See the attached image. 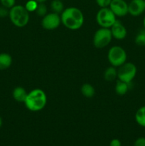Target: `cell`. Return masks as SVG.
I'll return each mask as SVG.
<instances>
[{
    "label": "cell",
    "mask_w": 145,
    "mask_h": 146,
    "mask_svg": "<svg viewBox=\"0 0 145 146\" xmlns=\"http://www.w3.org/2000/svg\"><path fill=\"white\" fill-rule=\"evenodd\" d=\"M135 121L138 125L145 128V106L140 107L135 113Z\"/></svg>",
    "instance_id": "cell-16"
},
{
    "label": "cell",
    "mask_w": 145,
    "mask_h": 146,
    "mask_svg": "<svg viewBox=\"0 0 145 146\" xmlns=\"http://www.w3.org/2000/svg\"><path fill=\"white\" fill-rule=\"evenodd\" d=\"M127 53L121 46H114L109 48L107 58L109 64L114 67H119L127 61Z\"/></svg>",
    "instance_id": "cell-4"
},
{
    "label": "cell",
    "mask_w": 145,
    "mask_h": 146,
    "mask_svg": "<svg viewBox=\"0 0 145 146\" xmlns=\"http://www.w3.org/2000/svg\"><path fill=\"white\" fill-rule=\"evenodd\" d=\"M2 124H3V120H2V118L1 117V115H0V128H1V127L2 126Z\"/></svg>",
    "instance_id": "cell-27"
},
{
    "label": "cell",
    "mask_w": 145,
    "mask_h": 146,
    "mask_svg": "<svg viewBox=\"0 0 145 146\" xmlns=\"http://www.w3.org/2000/svg\"><path fill=\"white\" fill-rule=\"evenodd\" d=\"M81 94L86 98H92L95 96V89L91 84H84L81 87Z\"/></svg>",
    "instance_id": "cell-17"
},
{
    "label": "cell",
    "mask_w": 145,
    "mask_h": 146,
    "mask_svg": "<svg viewBox=\"0 0 145 146\" xmlns=\"http://www.w3.org/2000/svg\"><path fill=\"white\" fill-rule=\"evenodd\" d=\"M116 16L109 7L101 8L96 15V21L102 28L109 29L116 21Z\"/></svg>",
    "instance_id": "cell-6"
},
{
    "label": "cell",
    "mask_w": 145,
    "mask_h": 146,
    "mask_svg": "<svg viewBox=\"0 0 145 146\" xmlns=\"http://www.w3.org/2000/svg\"><path fill=\"white\" fill-rule=\"evenodd\" d=\"M109 8L116 17H122L128 14V4L125 0H112Z\"/></svg>",
    "instance_id": "cell-9"
},
{
    "label": "cell",
    "mask_w": 145,
    "mask_h": 146,
    "mask_svg": "<svg viewBox=\"0 0 145 146\" xmlns=\"http://www.w3.org/2000/svg\"><path fill=\"white\" fill-rule=\"evenodd\" d=\"M1 6L10 9L16 5V0H0Z\"/></svg>",
    "instance_id": "cell-22"
},
{
    "label": "cell",
    "mask_w": 145,
    "mask_h": 146,
    "mask_svg": "<svg viewBox=\"0 0 145 146\" xmlns=\"http://www.w3.org/2000/svg\"><path fill=\"white\" fill-rule=\"evenodd\" d=\"M112 38V36L110 29L101 27L94 34L92 42L96 48H102L106 47L111 42Z\"/></svg>",
    "instance_id": "cell-7"
},
{
    "label": "cell",
    "mask_w": 145,
    "mask_h": 146,
    "mask_svg": "<svg viewBox=\"0 0 145 146\" xmlns=\"http://www.w3.org/2000/svg\"><path fill=\"white\" fill-rule=\"evenodd\" d=\"M9 9L3 7V6L0 7V18H5V17H9Z\"/></svg>",
    "instance_id": "cell-24"
},
{
    "label": "cell",
    "mask_w": 145,
    "mask_h": 146,
    "mask_svg": "<svg viewBox=\"0 0 145 146\" xmlns=\"http://www.w3.org/2000/svg\"><path fill=\"white\" fill-rule=\"evenodd\" d=\"M38 3H44L45 1H46L47 0H36Z\"/></svg>",
    "instance_id": "cell-28"
},
{
    "label": "cell",
    "mask_w": 145,
    "mask_h": 146,
    "mask_svg": "<svg viewBox=\"0 0 145 146\" xmlns=\"http://www.w3.org/2000/svg\"><path fill=\"white\" fill-rule=\"evenodd\" d=\"M38 3L36 0H28L26 3L25 8L26 9L28 12H32V11H36L37 7H38Z\"/></svg>",
    "instance_id": "cell-21"
},
{
    "label": "cell",
    "mask_w": 145,
    "mask_h": 146,
    "mask_svg": "<svg viewBox=\"0 0 145 146\" xmlns=\"http://www.w3.org/2000/svg\"><path fill=\"white\" fill-rule=\"evenodd\" d=\"M143 25H144V29H145V17H144V20H143Z\"/></svg>",
    "instance_id": "cell-29"
},
{
    "label": "cell",
    "mask_w": 145,
    "mask_h": 146,
    "mask_svg": "<svg viewBox=\"0 0 145 146\" xmlns=\"http://www.w3.org/2000/svg\"><path fill=\"white\" fill-rule=\"evenodd\" d=\"M95 1L100 8H105V7H109L112 0H95Z\"/></svg>",
    "instance_id": "cell-23"
},
{
    "label": "cell",
    "mask_w": 145,
    "mask_h": 146,
    "mask_svg": "<svg viewBox=\"0 0 145 146\" xmlns=\"http://www.w3.org/2000/svg\"><path fill=\"white\" fill-rule=\"evenodd\" d=\"M28 93L23 87H16L12 92V96L16 101L18 103H24Z\"/></svg>",
    "instance_id": "cell-12"
},
{
    "label": "cell",
    "mask_w": 145,
    "mask_h": 146,
    "mask_svg": "<svg viewBox=\"0 0 145 146\" xmlns=\"http://www.w3.org/2000/svg\"><path fill=\"white\" fill-rule=\"evenodd\" d=\"M133 146H145V138L140 137V138H137L134 143Z\"/></svg>",
    "instance_id": "cell-25"
},
{
    "label": "cell",
    "mask_w": 145,
    "mask_h": 146,
    "mask_svg": "<svg viewBox=\"0 0 145 146\" xmlns=\"http://www.w3.org/2000/svg\"><path fill=\"white\" fill-rule=\"evenodd\" d=\"M109 146H122L121 142L118 139H113L111 141Z\"/></svg>",
    "instance_id": "cell-26"
},
{
    "label": "cell",
    "mask_w": 145,
    "mask_h": 146,
    "mask_svg": "<svg viewBox=\"0 0 145 146\" xmlns=\"http://www.w3.org/2000/svg\"><path fill=\"white\" fill-rule=\"evenodd\" d=\"M51 7L53 12L58 14H61L64 10L63 4L61 0H53L51 4Z\"/></svg>",
    "instance_id": "cell-18"
},
{
    "label": "cell",
    "mask_w": 145,
    "mask_h": 146,
    "mask_svg": "<svg viewBox=\"0 0 145 146\" xmlns=\"http://www.w3.org/2000/svg\"><path fill=\"white\" fill-rule=\"evenodd\" d=\"M12 64V57L7 53L0 54V70H6Z\"/></svg>",
    "instance_id": "cell-13"
},
{
    "label": "cell",
    "mask_w": 145,
    "mask_h": 146,
    "mask_svg": "<svg viewBox=\"0 0 145 146\" xmlns=\"http://www.w3.org/2000/svg\"><path fill=\"white\" fill-rule=\"evenodd\" d=\"M61 23V16L56 13H50L44 16L41 21L43 28L46 30H54L58 28Z\"/></svg>",
    "instance_id": "cell-8"
},
{
    "label": "cell",
    "mask_w": 145,
    "mask_h": 146,
    "mask_svg": "<svg viewBox=\"0 0 145 146\" xmlns=\"http://www.w3.org/2000/svg\"><path fill=\"white\" fill-rule=\"evenodd\" d=\"M129 88V84L118 79L115 85V92L119 96H124L127 93Z\"/></svg>",
    "instance_id": "cell-14"
},
{
    "label": "cell",
    "mask_w": 145,
    "mask_h": 146,
    "mask_svg": "<svg viewBox=\"0 0 145 146\" xmlns=\"http://www.w3.org/2000/svg\"><path fill=\"white\" fill-rule=\"evenodd\" d=\"M117 78V70L114 66L108 67L104 73V78L107 81H113Z\"/></svg>",
    "instance_id": "cell-15"
},
{
    "label": "cell",
    "mask_w": 145,
    "mask_h": 146,
    "mask_svg": "<svg viewBox=\"0 0 145 146\" xmlns=\"http://www.w3.org/2000/svg\"><path fill=\"white\" fill-rule=\"evenodd\" d=\"M61 23L71 30H78L84 23V15L76 7H68L63 11L61 15Z\"/></svg>",
    "instance_id": "cell-1"
},
{
    "label": "cell",
    "mask_w": 145,
    "mask_h": 146,
    "mask_svg": "<svg viewBox=\"0 0 145 146\" xmlns=\"http://www.w3.org/2000/svg\"><path fill=\"white\" fill-rule=\"evenodd\" d=\"M144 11V0H132L128 4V14L132 17H138Z\"/></svg>",
    "instance_id": "cell-10"
},
{
    "label": "cell",
    "mask_w": 145,
    "mask_h": 146,
    "mask_svg": "<svg viewBox=\"0 0 145 146\" xmlns=\"http://www.w3.org/2000/svg\"><path fill=\"white\" fill-rule=\"evenodd\" d=\"M109 29L112 33V37L117 40H123L124 38H125L127 34L125 26L120 21L117 19L109 28Z\"/></svg>",
    "instance_id": "cell-11"
},
{
    "label": "cell",
    "mask_w": 145,
    "mask_h": 146,
    "mask_svg": "<svg viewBox=\"0 0 145 146\" xmlns=\"http://www.w3.org/2000/svg\"><path fill=\"white\" fill-rule=\"evenodd\" d=\"M46 103V94L40 88H35L28 92L24 101L26 108L33 112H36L44 109Z\"/></svg>",
    "instance_id": "cell-2"
},
{
    "label": "cell",
    "mask_w": 145,
    "mask_h": 146,
    "mask_svg": "<svg viewBox=\"0 0 145 146\" xmlns=\"http://www.w3.org/2000/svg\"><path fill=\"white\" fill-rule=\"evenodd\" d=\"M135 43L138 46H145V29L140 30L135 37Z\"/></svg>",
    "instance_id": "cell-19"
},
{
    "label": "cell",
    "mask_w": 145,
    "mask_h": 146,
    "mask_svg": "<svg viewBox=\"0 0 145 146\" xmlns=\"http://www.w3.org/2000/svg\"><path fill=\"white\" fill-rule=\"evenodd\" d=\"M9 17L14 26L16 27H24L29 21V12L25 7L15 5L9 9Z\"/></svg>",
    "instance_id": "cell-3"
},
{
    "label": "cell",
    "mask_w": 145,
    "mask_h": 146,
    "mask_svg": "<svg viewBox=\"0 0 145 146\" xmlns=\"http://www.w3.org/2000/svg\"><path fill=\"white\" fill-rule=\"evenodd\" d=\"M136 67L133 63L125 62L117 70V78L120 81L130 84L136 75Z\"/></svg>",
    "instance_id": "cell-5"
},
{
    "label": "cell",
    "mask_w": 145,
    "mask_h": 146,
    "mask_svg": "<svg viewBox=\"0 0 145 146\" xmlns=\"http://www.w3.org/2000/svg\"><path fill=\"white\" fill-rule=\"evenodd\" d=\"M144 6H145V0H144Z\"/></svg>",
    "instance_id": "cell-30"
},
{
    "label": "cell",
    "mask_w": 145,
    "mask_h": 146,
    "mask_svg": "<svg viewBox=\"0 0 145 146\" xmlns=\"http://www.w3.org/2000/svg\"><path fill=\"white\" fill-rule=\"evenodd\" d=\"M35 12L39 17H44V16L47 14V7L44 4V3H38V7L36 9Z\"/></svg>",
    "instance_id": "cell-20"
}]
</instances>
